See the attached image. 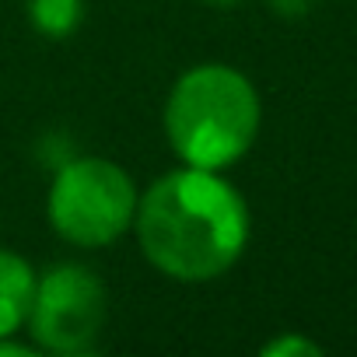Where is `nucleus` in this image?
Wrapping results in <instances>:
<instances>
[{
  "label": "nucleus",
  "instance_id": "6",
  "mask_svg": "<svg viewBox=\"0 0 357 357\" xmlns=\"http://www.w3.org/2000/svg\"><path fill=\"white\" fill-rule=\"evenodd\" d=\"M29 15H32V22L43 36L63 39L77 29L84 4L81 0H29Z\"/></svg>",
  "mask_w": 357,
  "mask_h": 357
},
{
  "label": "nucleus",
  "instance_id": "2",
  "mask_svg": "<svg viewBox=\"0 0 357 357\" xmlns=\"http://www.w3.org/2000/svg\"><path fill=\"white\" fill-rule=\"evenodd\" d=\"M165 133L186 165L218 172L252 147L259 133V95L235 67H193L168 95Z\"/></svg>",
  "mask_w": 357,
  "mask_h": 357
},
{
  "label": "nucleus",
  "instance_id": "9",
  "mask_svg": "<svg viewBox=\"0 0 357 357\" xmlns=\"http://www.w3.org/2000/svg\"><path fill=\"white\" fill-rule=\"evenodd\" d=\"M0 357H36V350L25 343H8V336H0Z\"/></svg>",
  "mask_w": 357,
  "mask_h": 357
},
{
  "label": "nucleus",
  "instance_id": "10",
  "mask_svg": "<svg viewBox=\"0 0 357 357\" xmlns=\"http://www.w3.org/2000/svg\"><path fill=\"white\" fill-rule=\"evenodd\" d=\"M204 4H211V8H231V4H238V0H204Z\"/></svg>",
  "mask_w": 357,
  "mask_h": 357
},
{
  "label": "nucleus",
  "instance_id": "1",
  "mask_svg": "<svg viewBox=\"0 0 357 357\" xmlns=\"http://www.w3.org/2000/svg\"><path fill=\"white\" fill-rule=\"evenodd\" d=\"M144 256L168 277L200 284L228 273L249 242V207L211 168L168 172L137 204Z\"/></svg>",
  "mask_w": 357,
  "mask_h": 357
},
{
  "label": "nucleus",
  "instance_id": "5",
  "mask_svg": "<svg viewBox=\"0 0 357 357\" xmlns=\"http://www.w3.org/2000/svg\"><path fill=\"white\" fill-rule=\"evenodd\" d=\"M32 294H36L32 266L18 252L0 249V336H11L29 319Z\"/></svg>",
  "mask_w": 357,
  "mask_h": 357
},
{
  "label": "nucleus",
  "instance_id": "8",
  "mask_svg": "<svg viewBox=\"0 0 357 357\" xmlns=\"http://www.w3.org/2000/svg\"><path fill=\"white\" fill-rule=\"evenodd\" d=\"M319 0H270V8L280 15V18H305Z\"/></svg>",
  "mask_w": 357,
  "mask_h": 357
},
{
  "label": "nucleus",
  "instance_id": "7",
  "mask_svg": "<svg viewBox=\"0 0 357 357\" xmlns=\"http://www.w3.org/2000/svg\"><path fill=\"white\" fill-rule=\"evenodd\" d=\"M263 354H266V357H291V354H298V357H319V354H322V347H319V343H312V340H305V336L287 333V336H277L273 343H266V347H263Z\"/></svg>",
  "mask_w": 357,
  "mask_h": 357
},
{
  "label": "nucleus",
  "instance_id": "4",
  "mask_svg": "<svg viewBox=\"0 0 357 357\" xmlns=\"http://www.w3.org/2000/svg\"><path fill=\"white\" fill-rule=\"evenodd\" d=\"M105 322V287L102 280L77 266H53L36 280L29 326L39 347L56 354H88Z\"/></svg>",
  "mask_w": 357,
  "mask_h": 357
},
{
  "label": "nucleus",
  "instance_id": "3",
  "mask_svg": "<svg viewBox=\"0 0 357 357\" xmlns=\"http://www.w3.org/2000/svg\"><path fill=\"white\" fill-rule=\"evenodd\" d=\"M137 214L130 175L105 158H70L50 190V225L60 238L98 249L116 242Z\"/></svg>",
  "mask_w": 357,
  "mask_h": 357
}]
</instances>
